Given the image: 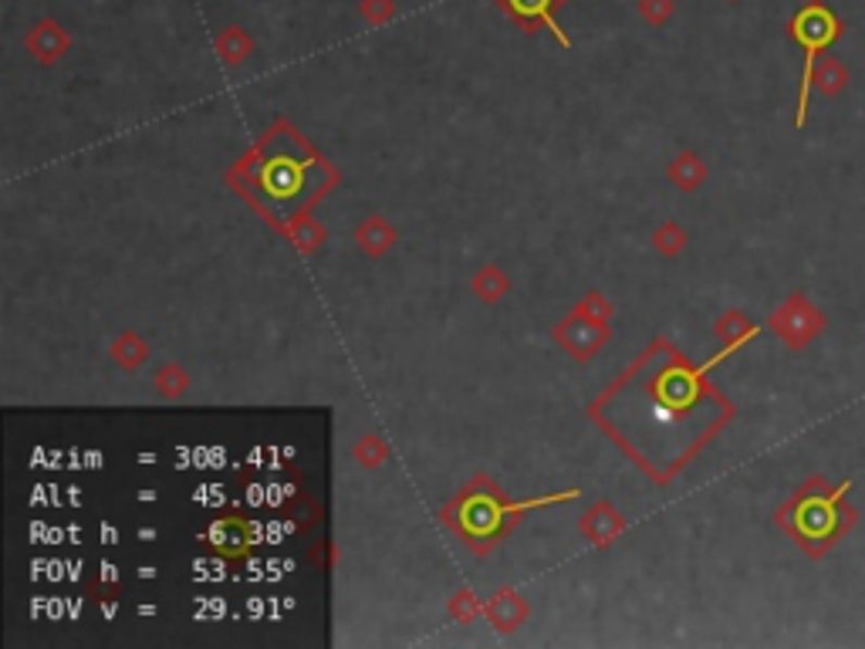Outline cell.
<instances>
[{
    "instance_id": "9c48e42d",
    "label": "cell",
    "mask_w": 865,
    "mask_h": 649,
    "mask_svg": "<svg viewBox=\"0 0 865 649\" xmlns=\"http://www.w3.org/2000/svg\"><path fill=\"white\" fill-rule=\"evenodd\" d=\"M669 176H673V183H679V187H684V190H697L700 183L706 179V166H703L697 157H679V160L673 163Z\"/></svg>"
},
{
    "instance_id": "7a4b0ae2",
    "label": "cell",
    "mask_w": 865,
    "mask_h": 649,
    "mask_svg": "<svg viewBox=\"0 0 865 649\" xmlns=\"http://www.w3.org/2000/svg\"><path fill=\"white\" fill-rule=\"evenodd\" d=\"M788 35L794 45H801V51H805V68H801V88H798V112H794V126L801 129L808 122L815 65H818V58L828 54V48L845 35V24L825 0H808V4L798 8L794 17L788 21Z\"/></svg>"
},
{
    "instance_id": "7c38bea8",
    "label": "cell",
    "mask_w": 865,
    "mask_h": 649,
    "mask_svg": "<svg viewBox=\"0 0 865 649\" xmlns=\"http://www.w3.org/2000/svg\"><path fill=\"white\" fill-rule=\"evenodd\" d=\"M684 244H687V237H684V230H679L676 224H666V227H663V234H660V247H663L666 254H676Z\"/></svg>"
},
{
    "instance_id": "ba28073f",
    "label": "cell",
    "mask_w": 865,
    "mask_h": 649,
    "mask_svg": "<svg viewBox=\"0 0 865 649\" xmlns=\"http://www.w3.org/2000/svg\"><path fill=\"white\" fill-rule=\"evenodd\" d=\"M501 521V511L493 508L490 501H484V498H477V501H471V508L463 511V524H467V532L471 535H480V532H493V524Z\"/></svg>"
},
{
    "instance_id": "6da1fadb",
    "label": "cell",
    "mask_w": 865,
    "mask_h": 649,
    "mask_svg": "<svg viewBox=\"0 0 865 649\" xmlns=\"http://www.w3.org/2000/svg\"><path fill=\"white\" fill-rule=\"evenodd\" d=\"M852 480L831 484L828 477H808L791 498L778 508V528L808 554L812 562L842 545L858 524V511L849 504Z\"/></svg>"
},
{
    "instance_id": "30bf717a",
    "label": "cell",
    "mask_w": 865,
    "mask_h": 649,
    "mask_svg": "<svg viewBox=\"0 0 865 649\" xmlns=\"http://www.w3.org/2000/svg\"><path fill=\"white\" fill-rule=\"evenodd\" d=\"M639 11L649 24H666L673 14V0H639Z\"/></svg>"
},
{
    "instance_id": "8fae6325",
    "label": "cell",
    "mask_w": 865,
    "mask_h": 649,
    "mask_svg": "<svg viewBox=\"0 0 865 649\" xmlns=\"http://www.w3.org/2000/svg\"><path fill=\"white\" fill-rule=\"evenodd\" d=\"M247 38H243V30H237V27H230L227 35L221 38V51L227 54V61H240L243 54H247Z\"/></svg>"
},
{
    "instance_id": "5b68a950",
    "label": "cell",
    "mask_w": 865,
    "mask_h": 649,
    "mask_svg": "<svg viewBox=\"0 0 865 649\" xmlns=\"http://www.w3.org/2000/svg\"><path fill=\"white\" fill-rule=\"evenodd\" d=\"M845 88H849V68L842 61L831 54L818 58L815 75H812V91H818L822 99H839Z\"/></svg>"
},
{
    "instance_id": "8992f818",
    "label": "cell",
    "mask_w": 865,
    "mask_h": 649,
    "mask_svg": "<svg viewBox=\"0 0 865 649\" xmlns=\"http://www.w3.org/2000/svg\"><path fill=\"white\" fill-rule=\"evenodd\" d=\"M27 45H30V51H35V54H41V61H51V58H58L61 51L68 48V38H65V30H61L58 24L45 21V24L35 27V35H30Z\"/></svg>"
},
{
    "instance_id": "4fadbf2b",
    "label": "cell",
    "mask_w": 865,
    "mask_h": 649,
    "mask_svg": "<svg viewBox=\"0 0 865 649\" xmlns=\"http://www.w3.org/2000/svg\"><path fill=\"white\" fill-rule=\"evenodd\" d=\"M365 14L373 21H386L392 14V4L389 0H365Z\"/></svg>"
},
{
    "instance_id": "52a82bcc",
    "label": "cell",
    "mask_w": 865,
    "mask_h": 649,
    "mask_svg": "<svg viewBox=\"0 0 865 649\" xmlns=\"http://www.w3.org/2000/svg\"><path fill=\"white\" fill-rule=\"evenodd\" d=\"M717 335L727 342V352H734V349H740L744 342H751V338H757V325L751 319H744L740 312H727L717 322Z\"/></svg>"
},
{
    "instance_id": "277c9868",
    "label": "cell",
    "mask_w": 865,
    "mask_h": 649,
    "mask_svg": "<svg viewBox=\"0 0 865 649\" xmlns=\"http://www.w3.org/2000/svg\"><path fill=\"white\" fill-rule=\"evenodd\" d=\"M498 4H501L517 24L528 27V30L538 27V24H544L548 30H554V35H559L562 45H568V38L559 30V24H554V8H562L565 0H498Z\"/></svg>"
},
{
    "instance_id": "3957f363",
    "label": "cell",
    "mask_w": 865,
    "mask_h": 649,
    "mask_svg": "<svg viewBox=\"0 0 865 649\" xmlns=\"http://www.w3.org/2000/svg\"><path fill=\"white\" fill-rule=\"evenodd\" d=\"M767 328L775 332L781 342L791 349V352H801V349H808L815 338L828 328V319L818 304H812L805 295H791L775 315L767 319Z\"/></svg>"
}]
</instances>
